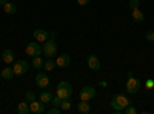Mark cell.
<instances>
[{
	"mask_svg": "<svg viewBox=\"0 0 154 114\" xmlns=\"http://www.w3.org/2000/svg\"><path fill=\"white\" fill-rule=\"evenodd\" d=\"M128 105H130V100L125 94H116L111 100V108L116 111V112H122Z\"/></svg>",
	"mask_w": 154,
	"mask_h": 114,
	"instance_id": "obj_1",
	"label": "cell"
},
{
	"mask_svg": "<svg viewBox=\"0 0 154 114\" xmlns=\"http://www.w3.org/2000/svg\"><path fill=\"white\" fill-rule=\"evenodd\" d=\"M56 96H59L60 99H69L72 96V86L69 82L62 80L59 82L57 88H56Z\"/></svg>",
	"mask_w": 154,
	"mask_h": 114,
	"instance_id": "obj_2",
	"label": "cell"
},
{
	"mask_svg": "<svg viewBox=\"0 0 154 114\" xmlns=\"http://www.w3.org/2000/svg\"><path fill=\"white\" fill-rule=\"evenodd\" d=\"M42 54L43 56H46L48 59L49 57H54L56 54H57V45H56V42H54V39H48L45 43H43V46H42Z\"/></svg>",
	"mask_w": 154,
	"mask_h": 114,
	"instance_id": "obj_3",
	"label": "cell"
},
{
	"mask_svg": "<svg viewBox=\"0 0 154 114\" xmlns=\"http://www.w3.org/2000/svg\"><path fill=\"white\" fill-rule=\"evenodd\" d=\"M139 90H140V82H139V79H136L131 72H128V79H126V93L136 94Z\"/></svg>",
	"mask_w": 154,
	"mask_h": 114,
	"instance_id": "obj_4",
	"label": "cell"
},
{
	"mask_svg": "<svg viewBox=\"0 0 154 114\" xmlns=\"http://www.w3.org/2000/svg\"><path fill=\"white\" fill-rule=\"evenodd\" d=\"M94 96H96V88H94V86H89V85L83 86L82 90L79 91L80 100H86V102H89V100H91Z\"/></svg>",
	"mask_w": 154,
	"mask_h": 114,
	"instance_id": "obj_5",
	"label": "cell"
},
{
	"mask_svg": "<svg viewBox=\"0 0 154 114\" xmlns=\"http://www.w3.org/2000/svg\"><path fill=\"white\" fill-rule=\"evenodd\" d=\"M28 68H29V65H28L26 60H17L16 65L12 66V69H14V74H16V75H23V74H26V72H28Z\"/></svg>",
	"mask_w": 154,
	"mask_h": 114,
	"instance_id": "obj_6",
	"label": "cell"
},
{
	"mask_svg": "<svg viewBox=\"0 0 154 114\" xmlns=\"http://www.w3.org/2000/svg\"><path fill=\"white\" fill-rule=\"evenodd\" d=\"M26 54L31 56V57L40 56V54H42V48H40V45H38L37 42H31V43H28V46H26Z\"/></svg>",
	"mask_w": 154,
	"mask_h": 114,
	"instance_id": "obj_7",
	"label": "cell"
},
{
	"mask_svg": "<svg viewBox=\"0 0 154 114\" xmlns=\"http://www.w3.org/2000/svg\"><path fill=\"white\" fill-rule=\"evenodd\" d=\"M32 35H34V39L37 40V42H46L48 39H51V32H48L46 29H34V32H32Z\"/></svg>",
	"mask_w": 154,
	"mask_h": 114,
	"instance_id": "obj_8",
	"label": "cell"
},
{
	"mask_svg": "<svg viewBox=\"0 0 154 114\" xmlns=\"http://www.w3.org/2000/svg\"><path fill=\"white\" fill-rule=\"evenodd\" d=\"M35 85L38 86V88H48L49 86V79H48V75L45 74V72H38L37 75H35Z\"/></svg>",
	"mask_w": 154,
	"mask_h": 114,
	"instance_id": "obj_9",
	"label": "cell"
},
{
	"mask_svg": "<svg viewBox=\"0 0 154 114\" xmlns=\"http://www.w3.org/2000/svg\"><path fill=\"white\" fill-rule=\"evenodd\" d=\"M86 63H88V66L91 71H97L100 68V59L96 54H89L88 59H86Z\"/></svg>",
	"mask_w": 154,
	"mask_h": 114,
	"instance_id": "obj_10",
	"label": "cell"
},
{
	"mask_svg": "<svg viewBox=\"0 0 154 114\" xmlns=\"http://www.w3.org/2000/svg\"><path fill=\"white\" fill-rule=\"evenodd\" d=\"M69 63H71V57H69V54H60V56L56 59V65H57V68H66V66H69Z\"/></svg>",
	"mask_w": 154,
	"mask_h": 114,
	"instance_id": "obj_11",
	"label": "cell"
},
{
	"mask_svg": "<svg viewBox=\"0 0 154 114\" xmlns=\"http://www.w3.org/2000/svg\"><path fill=\"white\" fill-rule=\"evenodd\" d=\"M29 108H31V112L34 114H42L45 111V103L38 102V100H32V102H29Z\"/></svg>",
	"mask_w": 154,
	"mask_h": 114,
	"instance_id": "obj_12",
	"label": "cell"
},
{
	"mask_svg": "<svg viewBox=\"0 0 154 114\" xmlns=\"http://www.w3.org/2000/svg\"><path fill=\"white\" fill-rule=\"evenodd\" d=\"M77 111H79L80 114H88L89 111H91V106H89V103L86 102V100H80V102L77 103Z\"/></svg>",
	"mask_w": 154,
	"mask_h": 114,
	"instance_id": "obj_13",
	"label": "cell"
},
{
	"mask_svg": "<svg viewBox=\"0 0 154 114\" xmlns=\"http://www.w3.org/2000/svg\"><path fill=\"white\" fill-rule=\"evenodd\" d=\"M131 17H133V20H134V22H139V23L145 20V14H143V12L140 11L139 8L131 9Z\"/></svg>",
	"mask_w": 154,
	"mask_h": 114,
	"instance_id": "obj_14",
	"label": "cell"
},
{
	"mask_svg": "<svg viewBox=\"0 0 154 114\" xmlns=\"http://www.w3.org/2000/svg\"><path fill=\"white\" fill-rule=\"evenodd\" d=\"M2 59H3L5 63H12L14 59H16V56H14V53H12L11 49H5L3 54H2Z\"/></svg>",
	"mask_w": 154,
	"mask_h": 114,
	"instance_id": "obj_15",
	"label": "cell"
},
{
	"mask_svg": "<svg viewBox=\"0 0 154 114\" xmlns=\"http://www.w3.org/2000/svg\"><path fill=\"white\" fill-rule=\"evenodd\" d=\"M17 112H19V114H28V112H31L29 103H28V102H20V103L17 105Z\"/></svg>",
	"mask_w": 154,
	"mask_h": 114,
	"instance_id": "obj_16",
	"label": "cell"
},
{
	"mask_svg": "<svg viewBox=\"0 0 154 114\" xmlns=\"http://www.w3.org/2000/svg\"><path fill=\"white\" fill-rule=\"evenodd\" d=\"M14 69L12 68H9V66H6V68H3V71H2V77L5 79V80H11V79H14Z\"/></svg>",
	"mask_w": 154,
	"mask_h": 114,
	"instance_id": "obj_17",
	"label": "cell"
},
{
	"mask_svg": "<svg viewBox=\"0 0 154 114\" xmlns=\"http://www.w3.org/2000/svg\"><path fill=\"white\" fill-rule=\"evenodd\" d=\"M2 8H3V11L6 12V14H9V16H11V14H16V11H17L16 3H11V2H6Z\"/></svg>",
	"mask_w": 154,
	"mask_h": 114,
	"instance_id": "obj_18",
	"label": "cell"
},
{
	"mask_svg": "<svg viewBox=\"0 0 154 114\" xmlns=\"http://www.w3.org/2000/svg\"><path fill=\"white\" fill-rule=\"evenodd\" d=\"M51 100H53V93H49V91H42L40 93V102L51 103Z\"/></svg>",
	"mask_w": 154,
	"mask_h": 114,
	"instance_id": "obj_19",
	"label": "cell"
},
{
	"mask_svg": "<svg viewBox=\"0 0 154 114\" xmlns=\"http://www.w3.org/2000/svg\"><path fill=\"white\" fill-rule=\"evenodd\" d=\"M43 59L40 57V56H35V57H32V68H35V69H40V68H43Z\"/></svg>",
	"mask_w": 154,
	"mask_h": 114,
	"instance_id": "obj_20",
	"label": "cell"
},
{
	"mask_svg": "<svg viewBox=\"0 0 154 114\" xmlns=\"http://www.w3.org/2000/svg\"><path fill=\"white\" fill-rule=\"evenodd\" d=\"M43 68L46 69V71H53L54 68H57V65H56V60H53V57H49L45 63H43Z\"/></svg>",
	"mask_w": 154,
	"mask_h": 114,
	"instance_id": "obj_21",
	"label": "cell"
},
{
	"mask_svg": "<svg viewBox=\"0 0 154 114\" xmlns=\"http://www.w3.org/2000/svg\"><path fill=\"white\" fill-rule=\"evenodd\" d=\"M71 100L69 99H62V103H60V109H62V112L63 111H68L69 108H71Z\"/></svg>",
	"mask_w": 154,
	"mask_h": 114,
	"instance_id": "obj_22",
	"label": "cell"
},
{
	"mask_svg": "<svg viewBox=\"0 0 154 114\" xmlns=\"http://www.w3.org/2000/svg\"><path fill=\"white\" fill-rule=\"evenodd\" d=\"M51 103H53V106H59L60 108V103H62V99L59 96H54L53 100H51Z\"/></svg>",
	"mask_w": 154,
	"mask_h": 114,
	"instance_id": "obj_23",
	"label": "cell"
},
{
	"mask_svg": "<svg viewBox=\"0 0 154 114\" xmlns=\"http://www.w3.org/2000/svg\"><path fill=\"white\" fill-rule=\"evenodd\" d=\"M35 99H37V96H35L34 91H28L26 93V100L28 102H32V100H35Z\"/></svg>",
	"mask_w": 154,
	"mask_h": 114,
	"instance_id": "obj_24",
	"label": "cell"
},
{
	"mask_svg": "<svg viewBox=\"0 0 154 114\" xmlns=\"http://www.w3.org/2000/svg\"><path fill=\"white\" fill-rule=\"evenodd\" d=\"M123 111H125V114H136V112H137V109H136L134 106H131V105H128Z\"/></svg>",
	"mask_w": 154,
	"mask_h": 114,
	"instance_id": "obj_25",
	"label": "cell"
},
{
	"mask_svg": "<svg viewBox=\"0 0 154 114\" xmlns=\"http://www.w3.org/2000/svg\"><path fill=\"white\" fill-rule=\"evenodd\" d=\"M60 112H62V109L59 106H53V108L48 109V114H60Z\"/></svg>",
	"mask_w": 154,
	"mask_h": 114,
	"instance_id": "obj_26",
	"label": "cell"
},
{
	"mask_svg": "<svg viewBox=\"0 0 154 114\" xmlns=\"http://www.w3.org/2000/svg\"><path fill=\"white\" fill-rule=\"evenodd\" d=\"M139 0H130V3H128V6H130L131 9H136V8H139Z\"/></svg>",
	"mask_w": 154,
	"mask_h": 114,
	"instance_id": "obj_27",
	"label": "cell"
},
{
	"mask_svg": "<svg viewBox=\"0 0 154 114\" xmlns=\"http://www.w3.org/2000/svg\"><path fill=\"white\" fill-rule=\"evenodd\" d=\"M145 39H146L148 42H154V32H152V31H148V32L145 34Z\"/></svg>",
	"mask_w": 154,
	"mask_h": 114,
	"instance_id": "obj_28",
	"label": "cell"
},
{
	"mask_svg": "<svg viewBox=\"0 0 154 114\" xmlns=\"http://www.w3.org/2000/svg\"><path fill=\"white\" fill-rule=\"evenodd\" d=\"M89 3V0H77V5H80V6H85Z\"/></svg>",
	"mask_w": 154,
	"mask_h": 114,
	"instance_id": "obj_29",
	"label": "cell"
},
{
	"mask_svg": "<svg viewBox=\"0 0 154 114\" xmlns=\"http://www.w3.org/2000/svg\"><path fill=\"white\" fill-rule=\"evenodd\" d=\"M145 86H146V88H152V86H154V80H146Z\"/></svg>",
	"mask_w": 154,
	"mask_h": 114,
	"instance_id": "obj_30",
	"label": "cell"
},
{
	"mask_svg": "<svg viewBox=\"0 0 154 114\" xmlns=\"http://www.w3.org/2000/svg\"><path fill=\"white\" fill-rule=\"evenodd\" d=\"M6 2H8V0H0V6H3Z\"/></svg>",
	"mask_w": 154,
	"mask_h": 114,
	"instance_id": "obj_31",
	"label": "cell"
}]
</instances>
